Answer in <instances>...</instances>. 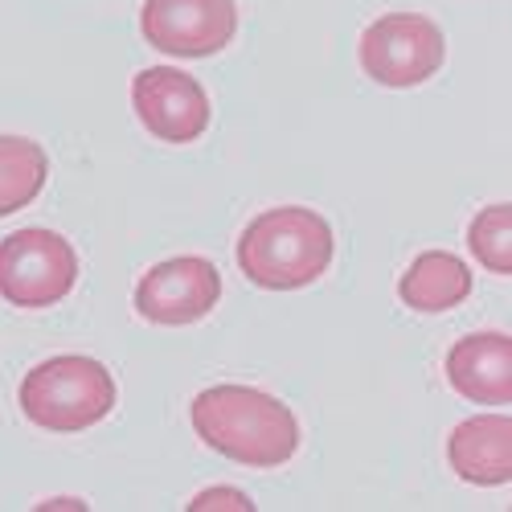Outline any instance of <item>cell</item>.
<instances>
[{"mask_svg":"<svg viewBox=\"0 0 512 512\" xmlns=\"http://www.w3.org/2000/svg\"><path fill=\"white\" fill-rule=\"evenodd\" d=\"M197 439L218 451L222 459H234L242 467H283L300 451V422L295 414L263 390L250 386H209L189 406Z\"/></svg>","mask_w":512,"mask_h":512,"instance_id":"6da1fadb","label":"cell"},{"mask_svg":"<svg viewBox=\"0 0 512 512\" xmlns=\"http://www.w3.org/2000/svg\"><path fill=\"white\" fill-rule=\"evenodd\" d=\"M332 226L308 205H275L246 222L238 267L263 291H300L332 267Z\"/></svg>","mask_w":512,"mask_h":512,"instance_id":"7a4b0ae2","label":"cell"},{"mask_svg":"<svg viewBox=\"0 0 512 512\" xmlns=\"http://www.w3.org/2000/svg\"><path fill=\"white\" fill-rule=\"evenodd\" d=\"M17 402L25 418L41 431L78 435L115 410V377L95 357L62 353L25 373Z\"/></svg>","mask_w":512,"mask_h":512,"instance_id":"3957f363","label":"cell"},{"mask_svg":"<svg viewBox=\"0 0 512 512\" xmlns=\"http://www.w3.org/2000/svg\"><path fill=\"white\" fill-rule=\"evenodd\" d=\"M361 70L390 91L422 87L447 62L443 29L422 13H386L361 33Z\"/></svg>","mask_w":512,"mask_h":512,"instance_id":"277c9868","label":"cell"},{"mask_svg":"<svg viewBox=\"0 0 512 512\" xmlns=\"http://www.w3.org/2000/svg\"><path fill=\"white\" fill-rule=\"evenodd\" d=\"M78 283V254L54 230H13L0 238V295L25 312L54 308Z\"/></svg>","mask_w":512,"mask_h":512,"instance_id":"5b68a950","label":"cell"},{"mask_svg":"<svg viewBox=\"0 0 512 512\" xmlns=\"http://www.w3.org/2000/svg\"><path fill=\"white\" fill-rule=\"evenodd\" d=\"M140 33L168 58H209L238 33L234 0H144Z\"/></svg>","mask_w":512,"mask_h":512,"instance_id":"8992f818","label":"cell"},{"mask_svg":"<svg viewBox=\"0 0 512 512\" xmlns=\"http://www.w3.org/2000/svg\"><path fill=\"white\" fill-rule=\"evenodd\" d=\"M222 300V271L201 254H177L156 263L136 283V312L160 328H185L205 320Z\"/></svg>","mask_w":512,"mask_h":512,"instance_id":"52a82bcc","label":"cell"},{"mask_svg":"<svg viewBox=\"0 0 512 512\" xmlns=\"http://www.w3.org/2000/svg\"><path fill=\"white\" fill-rule=\"evenodd\" d=\"M132 107L160 144H193L209 127V95L177 66H148L132 78Z\"/></svg>","mask_w":512,"mask_h":512,"instance_id":"ba28073f","label":"cell"},{"mask_svg":"<svg viewBox=\"0 0 512 512\" xmlns=\"http://www.w3.org/2000/svg\"><path fill=\"white\" fill-rule=\"evenodd\" d=\"M451 390L476 406H508L512 398V336L508 332H472L447 353Z\"/></svg>","mask_w":512,"mask_h":512,"instance_id":"9c48e42d","label":"cell"},{"mask_svg":"<svg viewBox=\"0 0 512 512\" xmlns=\"http://www.w3.org/2000/svg\"><path fill=\"white\" fill-rule=\"evenodd\" d=\"M447 463L463 484L500 488L512 480V418L476 414L463 418L447 439Z\"/></svg>","mask_w":512,"mask_h":512,"instance_id":"30bf717a","label":"cell"},{"mask_svg":"<svg viewBox=\"0 0 512 512\" xmlns=\"http://www.w3.org/2000/svg\"><path fill=\"white\" fill-rule=\"evenodd\" d=\"M398 295L410 312L439 316V312L459 308L467 295H472V271H467V263L455 259L451 250H426L402 271Z\"/></svg>","mask_w":512,"mask_h":512,"instance_id":"8fae6325","label":"cell"},{"mask_svg":"<svg viewBox=\"0 0 512 512\" xmlns=\"http://www.w3.org/2000/svg\"><path fill=\"white\" fill-rule=\"evenodd\" d=\"M50 177V156L29 136H0V218L25 209Z\"/></svg>","mask_w":512,"mask_h":512,"instance_id":"7c38bea8","label":"cell"},{"mask_svg":"<svg viewBox=\"0 0 512 512\" xmlns=\"http://www.w3.org/2000/svg\"><path fill=\"white\" fill-rule=\"evenodd\" d=\"M467 250L484 263L492 275H512V205L496 201L480 209L467 226Z\"/></svg>","mask_w":512,"mask_h":512,"instance_id":"4fadbf2b","label":"cell"},{"mask_svg":"<svg viewBox=\"0 0 512 512\" xmlns=\"http://www.w3.org/2000/svg\"><path fill=\"white\" fill-rule=\"evenodd\" d=\"M254 500L238 488H205L189 500V512H250Z\"/></svg>","mask_w":512,"mask_h":512,"instance_id":"5bb4252c","label":"cell"}]
</instances>
